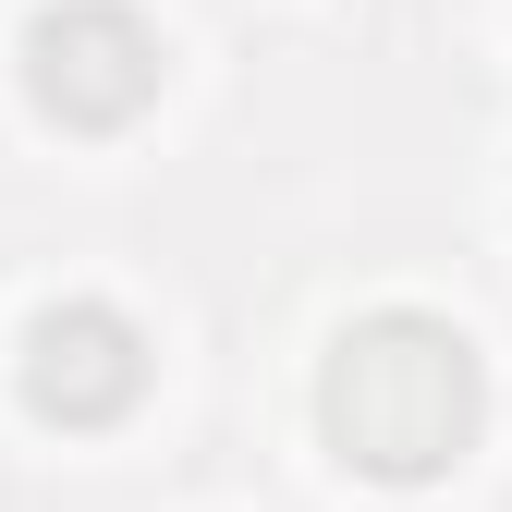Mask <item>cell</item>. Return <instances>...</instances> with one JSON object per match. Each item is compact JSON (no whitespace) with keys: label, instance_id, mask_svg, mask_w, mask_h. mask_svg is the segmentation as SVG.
I'll list each match as a JSON object with an SVG mask.
<instances>
[{"label":"cell","instance_id":"cell-1","mask_svg":"<svg viewBox=\"0 0 512 512\" xmlns=\"http://www.w3.org/2000/svg\"><path fill=\"white\" fill-rule=\"evenodd\" d=\"M330 427L378 476L452 464L464 427H476V354L452 330H427V317H378V330H354L342 366H330Z\"/></svg>","mask_w":512,"mask_h":512}]
</instances>
